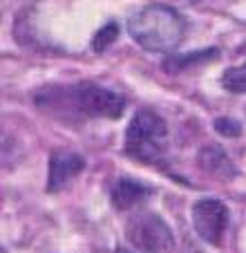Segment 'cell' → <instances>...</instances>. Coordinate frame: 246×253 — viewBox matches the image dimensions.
<instances>
[{"instance_id": "6da1fadb", "label": "cell", "mask_w": 246, "mask_h": 253, "mask_svg": "<svg viewBox=\"0 0 246 253\" xmlns=\"http://www.w3.org/2000/svg\"><path fill=\"white\" fill-rule=\"evenodd\" d=\"M128 32L134 43L148 52L168 54L184 41L186 20L179 11L166 5H148L130 16Z\"/></svg>"}, {"instance_id": "7a4b0ae2", "label": "cell", "mask_w": 246, "mask_h": 253, "mask_svg": "<svg viewBox=\"0 0 246 253\" xmlns=\"http://www.w3.org/2000/svg\"><path fill=\"white\" fill-rule=\"evenodd\" d=\"M166 121L152 110H139L125 130V155L141 164H155L166 155Z\"/></svg>"}, {"instance_id": "3957f363", "label": "cell", "mask_w": 246, "mask_h": 253, "mask_svg": "<svg viewBox=\"0 0 246 253\" xmlns=\"http://www.w3.org/2000/svg\"><path fill=\"white\" fill-rule=\"evenodd\" d=\"M61 105L67 110H74L83 117H103V119H119L125 110V101L117 92L94 83H81L74 87L58 90Z\"/></svg>"}, {"instance_id": "277c9868", "label": "cell", "mask_w": 246, "mask_h": 253, "mask_svg": "<svg viewBox=\"0 0 246 253\" xmlns=\"http://www.w3.org/2000/svg\"><path fill=\"white\" fill-rule=\"evenodd\" d=\"M125 233L130 244L141 253H166L175 247L170 226L155 213H139L130 217Z\"/></svg>"}, {"instance_id": "5b68a950", "label": "cell", "mask_w": 246, "mask_h": 253, "mask_svg": "<svg viewBox=\"0 0 246 253\" xmlns=\"http://www.w3.org/2000/svg\"><path fill=\"white\" fill-rule=\"evenodd\" d=\"M193 226L204 242L217 247L228 226V209L224 202L206 197L193 204Z\"/></svg>"}, {"instance_id": "8992f818", "label": "cell", "mask_w": 246, "mask_h": 253, "mask_svg": "<svg viewBox=\"0 0 246 253\" xmlns=\"http://www.w3.org/2000/svg\"><path fill=\"white\" fill-rule=\"evenodd\" d=\"M85 162L83 157L76 153H67V150H58L49 159V177H47V191L56 193L63 191L65 186H70L76 179L81 170H83Z\"/></svg>"}, {"instance_id": "52a82bcc", "label": "cell", "mask_w": 246, "mask_h": 253, "mask_svg": "<svg viewBox=\"0 0 246 253\" xmlns=\"http://www.w3.org/2000/svg\"><path fill=\"white\" fill-rule=\"evenodd\" d=\"M150 193L152 188L137 182V179H119L112 186V204L117 209H130V206L143 202Z\"/></svg>"}, {"instance_id": "ba28073f", "label": "cell", "mask_w": 246, "mask_h": 253, "mask_svg": "<svg viewBox=\"0 0 246 253\" xmlns=\"http://www.w3.org/2000/svg\"><path fill=\"white\" fill-rule=\"evenodd\" d=\"M197 159H199V166L215 177L231 179V177L235 175V168H233L231 159H228L226 153H224L222 148H217V146H206V148H202Z\"/></svg>"}, {"instance_id": "9c48e42d", "label": "cell", "mask_w": 246, "mask_h": 253, "mask_svg": "<svg viewBox=\"0 0 246 253\" xmlns=\"http://www.w3.org/2000/svg\"><path fill=\"white\" fill-rule=\"evenodd\" d=\"M217 54V49H206V52H195V54H186L184 58L179 56H172L168 58L166 63H164V67H166L168 72H172V74H179L181 70H186L188 65H195V63H206L210 61V58Z\"/></svg>"}, {"instance_id": "30bf717a", "label": "cell", "mask_w": 246, "mask_h": 253, "mask_svg": "<svg viewBox=\"0 0 246 253\" xmlns=\"http://www.w3.org/2000/svg\"><path fill=\"white\" fill-rule=\"evenodd\" d=\"M224 90L233 92V94H246V63L237 67H228L222 77Z\"/></svg>"}, {"instance_id": "8fae6325", "label": "cell", "mask_w": 246, "mask_h": 253, "mask_svg": "<svg viewBox=\"0 0 246 253\" xmlns=\"http://www.w3.org/2000/svg\"><path fill=\"white\" fill-rule=\"evenodd\" d=\"M117 32H119L117 23H108L105 27H101L99 34L94 36V41H92V47H94L96 52H103L108 45L114 43V39H117Z\"/></svg>"}, {"instance_id": "7c38bea8", "label": "cell", "mask_w": 246, "mask_h": 253, "mask_svg": "<svg viewBox=\"0 0 246 253\" xmlns=\"http://www.w3.org/2000/svg\"><path fill=\"white\" fill-rule=\"evenodd\" d=\"M215 128H217V132L226 134V137H237L240 134V124H235L231 119H217L215 121Z\"/></svg>"}, {"instance_id": "4fadbf2b", "label": "cell", "mask_w": 246, "mask_h": 253, "mask_svg": "<svg viewBox=\"0 0 246 253\" xmlns=\"http://www.w3.org/2000/svg\"><path fill=\"white\" fill-rule=\"evenodd\" d=\"M119 253H128V251H121V249H119Z\"/></svg>"}]
</instances>
